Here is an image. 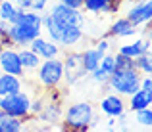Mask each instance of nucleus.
<instances>
[{
    "mask_svg": "<svg viewBox=\"0 0 152 132\" xmlns=\"http://www.w3.org/2000/svg\"><path fill=\"white\" fill-rule=\"evenodd\" d=\"M42 31L46 33V37L50 40H54L62 50H69V48H75L83 42L85 38V33H83L81 27L75 25H67V23H62L50 15L48 12L42 14Z\"/></svg>",
    "mask_w": 152,
    "mask_h": 132,
    "instance_id": "1",
    "label": "nucleus"
},
{
    "mask_svg": "<svg viewBox=\"0 0 152 132\" xmlns=\"http://www.w3.org/2000/svg\"><path fill=\"white\" fill-rule=\"evenodd\" d=\"M93 126H96V111H94L93 103L77 102L64 111V117H62V128L64 130L83 132V130L93 128Z\"/></svg>",
    "mask_w": 152,
    "mask_h": 132,
    "instance_id": "2",
    "label": "nucleus"
},
{
    "mask_svg": "<svg viewBox=\"0 0 152 132\" xmlns=\"http://www.w3.org/2000/svg\"><path fill=\"white\" fill-rule=\"evenodd\" d=\"M139 82H141V73L133 67L131 69H114L108 77L106 90L129 98L133 92L139 90Z\"/></svg>",
    "mask_w": 152,
    "mask_h": 132,
    "instance_id": "3",
    "label": "nucleus"
},
{
    "mask_svg": "<svg viewBox=\"0 0 152 132\" xmlns=\"http://www.w3.org/2000/svg\"><path fill=\"white\" fill-rule=\"evenodd\" d=\"M64 82V65L60 58L42 59L37 67V84L45 90H58Z\"/></svg>",
    "mask_w": 152,
    "mask_h": 132,
    "instance_id": "4",
    "label": "nucleus"
},
{
    "mask_svg": "<svg viewBox=\"0 0 152 132\" xmlns=\"http://www.w3.org/2000/svg\"><path fill=\"white\" fill-rule=\"evenodd\" d=\"M0 111L27 121V119H31V96L23 92V88L14 94L0 96Z\"/></svg>",
    "mask_w": 152,
    "mask_h": 132,
    "instance_id": "5",
    "label": "nucleus"
},
{
    "mask_svg": "<svg viewBox=\"0 0 152 132\" xmlns=\"http://www.w3.org/2000/svg\"><path fill=\"white\" fill-rule=\"evenodd\" d=\"M64 58H62V65H64V82L67 86H73L77 82H81L83 79L87 77V69L83 65V59H81V50H69L64 52Z\"/></svg>",
    "mask_w": 152,
    "mask_h": 132,
    "instance_id": "6",
    "label": "nucleus"
},
{
    "mask_svg": "<svg viewBox=\"0 0 152 132\" xmlns=\"http://www.w3.org/2000/svg\"><path fill=\"white\" fill-rule=\"evenodd\" d=\"M48 14L54 15L58 21L67 23V25L81 27V29L85 27V23H87V14L83 10H79V8H69V6H66V4L58 2V0H56V2H52Z\"/></svg>",
    "mask_w": 152,
    "mask_h": 132,
    "instance_id": "7",
    "label": "nucleus"
},
{
    "mask_svg": "<svg viewBox=\"0 0 152 132\" xmlns=\"http://www.w3.org/2000/svg\"><path fill=\"white\" fill-rule=\"evenodd\" d=\"M39 35H42V27H31V25H23V23H10V29H8V37H10L14 48L29 46V42L33 38H37Z\"/></svg>",
    "mask_w": 152,
    "mask_h": 132,
    "instance_id": "8",
    "label": "nucleus"
},
{
    "mask_svg": "<svg viewBox=\"0 0 152 132\" xmlns=\"http://www.w3.org/2000/svg\"><path fill=\"white\" fill-rule=\"evenodd\" d=\"M125 17L131 21V25L139 27L150 23L152 19V0H137L129 10L125 12Z\"/></svg>",
    "mask_w": 152,
    "mask_h": 132,
    "instance_id": "9",
    "label": "nucleus"
},
{
    "mask_svg": "<svg viewBox=\"0 0 152 132\" xmlns=\"http://www.w3.org/2000/svg\"><path fill=\"white\" fill-rule=\"evenodd\" d=\"M0 71L21 77V79L25 77V69H23L21 61H19L15 48H2V52H0Z\"/></svg>",
    "mask_w": 152,
    "mask_h": 132,
    "instance_id": "10",
    "label": "nucleus"
},
{
    "mask_svg": "<svg viewBox=\"0 0 152 132\" xmlns=\"http://www.w3.org/2000/svg\"><path fill=\"white\" fill-rule=\"evenodd\" d=\"M29 48L33 52H37L41 59L58 58V56L62 54V48H60L54 40H50L48 37H42V35H39L37 38H33V40L29 42Z\"/></svg>",
    "mask_w": 152,
    "mask_h": 132,
    "instance_id": "11",
    "label": "nucleus"
},
{
    "mask_svg": "<svg viewBox=\"0 0 152 132\" xmlns=\"http://www.w3.org/2000/svg\"><path fill=\"white\" fill-rule=\"evenodd\" d=\"M100 111L108 117H118L123 111H127V103L123 100V96L108 90V94L100 100Z\"/></svg>",
    "mask_w": 152,
    "mask_h": 132,
    "instance_id": "12",
    "label": "nucleus"
},
{
    "mask_svg": "<svg viewBox=\"0 0 152 132\" xmlns=\"http://www.w3.org/2000/svg\"><path fill=\"white\" fill-rule=\"evenodd\" d=\"M121 2L125 0H83V12L87 14H93V15H98V14H115L121 6Z\"/></svg>",
    "mask_w": 152,
    "mask_h": 132,
    "instance_id": "13",
    "label": "nucleus"
},
{
    "mask_svg": "<svg viewBox=\"0 0 152 132\" xmlns=\"http://www.w3.org/2000/svg\"><path fill=\"white\" fill-rule=\"evenodd\" d=\"M133 35H137V27L131 25V21L123 15V17H118L114 23L110 25V29L104 33V37L106 38H125V37H133Z\"/></svg>",
    "mask_w": 152,
    "mask_h": 132,
    "instance_id": "14",
    "label": "nucleus"
},
{
    "mask_svg": "<svg viewBox=\"0 0 152 132\" xmlns=\"http://www.w3.org/2000/svg\"><path fill=\"white\" fill-rule=\"evenodd\" d=\"M42 123H48V125H56V123H62L64 117V109L60 105V102H42V109L37 115Z\"/></svg>",
    "mask_w": 152,
    "mask_h": 132,
    "instance_id": "15",
    "label": "nucleus"
},
{
    "mask_svg": "<svg viewBox=\"0 0 152 132\" xmlns=\"http://www.w3.org/2000/svg\"><path fill=\"white\" fill-rule=\"evenodd\" d=\"M150 48H152L150 38H139V40H135L131 44H121V46L118 48V52L123 54V56H127V58L135 59L141 54H150Z\"/></svg>",
    "mask_w": 152,
    "mask_h": 132,
    "instance_id": "16",
    "label": "nucleus"
},
{
    "mask_svg": "<svg viewBox=\"0 0 152 132\" xmlns=\"http://www.w3.org/2000/svg\"><path fill=\"white\" fill-rule=\"evenodd\" d=\"M23 88V79L10 73H0V96H8L19 92Z\"/></svg>",
    "mask_w": 152,
    "mask_h": 132,
    "instance_id": "17",
    "label": "nucleus"
},
{
    "mask_svg": "<svg viewBox=\"0 0 152 132\" xmlns=\"http://www.w3.org/2000/svg\"><path fill=\"white\" fill-rule=\"evenodd\" d=\"M18 56H19V61H21L25 73H27V71H29V73H31V71H37V67L41 65V61H42V59L39 58L37 52H33L29 46L18 48Z\"/></svg>",
    "mask_w": 152,
    "mask_h": 132,
    "instance_id": "18",
    "label": "nucleus"
},
{
    "mask_svg": "<svg viewBox=\"0 0 152 132\" xmlns=\"http://www.w3.org/2000/svg\"><path fill=\"white\" fill-rule=\"evenodd\" d=\"M152 105V92H146L142 88H139L137 92L129 96V103H127V109L129 111H137L142 107H150Z\"/></svg>",
    "mask_w": 152,
    "mask_h": 132,
    "instance_id": "19",
    "label": "nucleus"
},
{
    "mask_svg": "<svg viewBox=\"0 0 152 132\" xmlns=\"http://www.w3.org/2000/svg\"><path fill=\"white\" fill-rule=\"evenodd\" d=\"M25 130V121L12 115L0 113V132H21Z\"/></svg>",
    "mask_w": 152,
    "mask_h": 132,
    "instance_id": "20",
    "label": "nucleus"
},
{
    "mask_svg": "<svg viewBox=\"0 0 152 132\" xmlns=\"http://www.w3.org/2000/svg\"><path fill=\"white\" fill-rule=\"evenodd\" d=\"M100 52L96 50V48H85V50H81V59H83V65H85L87 73H91L93 69H96L98 65H100V59H102Z\"/></svg>",
    "mask_w": 152,
    "mask_h": 132,
    "instance_id": "21",
    "label": "nucleus"
},
{
    "mask_svg": "<svg viewBox=\"0 0 152 132\" xmlns=\"http://www.w3.org/2000/svg\"><path fill=\"white\" fill-rule=\"evenodd\" d=\"M19 14H21V10L15 6L14 0H2V2H0V19H2V21L15 23Z\"/></svg>",
    "mask_w": 152,
    "mask_h": 132,
    "instance_id": "22",
    "label": "nucleus"
},
{
    "mask_svg": "<svg viewBox=\"0 0 152 132\" xmlns=\"http://www.w3.org/2000/svg\"><path fill=\"white\" fill-rule=\"evenodd\" d=\"M135 69L141 75H152V56L150 54H141L135 58Z\"/></svg>",
    "mask_w": 152,
    "mask_h": 132,
    "instance_id": "23",
    "label": "nucleus"
},
{
    "mask_svg": "<svg viewBox=\"0 0 152 132\" xmlns=\"http://www.w3.org/2000/svg\"><path fill=\"white\" fill-rule=\"evenodd\" d=\"M133 113H135L137 125L145 126V128H150L152 126V109L150 107H142V109H137V111H133Z\"/></svg>",
    "mask_w": 152,
    "mask_h": 132,
    "instance_id": "24",
    "label": "nucleus"
},
{
    "mask_svg": "<svg viewBox=\"0 0 152 132\" xmlns=\"http://www.w3.org/2000/svg\"><path fill=\"white\" fill-rule=\"evenodd\" d=\"M91 77V81L94 82V84H98V86H106V82H108V77H110V73H106V71L102 69L100 65L96 67V69H93L91 73H87Z\"/></svg>",
    "mask_w": 152,
    "mask_h": 132,
    "instance_id": "25",
    "label": "nucleus"
},
{
    "mask_svg": "<svg viewBox=\"0 0 152 132\" xmlns=\"http://www.w3.org/2000/svg\"><path fill=\"white\" fill-rule=\"evenodd\" d=\"M114 61H115V69H131V67L135 69V59L127 58V56L119 54V52L114 54Z\"/></svg>",
    "mask_w": 152,
    "mask_h": 132,
    "instance_id": "26",
    "label": "nucleus"
},
{
    "mask_svg": "<svg viewBox=\"0 0 152 132\" xmlns=\"http://www.w3.org/2000/svg\"><path fill=\"white\" fill-rule=\"evenodd\" d=\"M100 67L104 71H106V73H112V71L115 69V61H114V54H104L102 56V59H100Z\"/></svg>",
    "mask_w": 152,
    "mask_h": 132,
    "instance_id": "27",
    "label": "nucleus"
},
{
    "mask_svg": "<svg viewBox=\"0 0 152 132\" xmlns=\"http://www.w3.org/2000/svg\"><path fill=\"white\" fill-rule=\"evenodd\" d=\"M139 88H142V90H146V92H152V77L150 75H141Z\"/></svg>",
    "mask_w": 152,
    "mask_h": 132,
    "instance_id": "28",
    "label": "nucleus"
},
{
    "mask_svg": "<svg viewBox=\"0 0 152 132\" xmlns=\"http://www.w3.org/2000/svg\"><path fill=\"white\" fill-rule=\"evenodd\" d=\"M94 48H96L100 54H106V52L110 50V42H108V38H106V37H102V38H98V40H96Z\"/></svg>",
    "mask_w": 152,
    "mask_h": 132,
    "instance_id": "29",
    "label": "nucleus"
},
{
    "mask_svg": "<svg viewBox=\"0 0 152 132\" xmlns=\"http://www.w3.org/2000/svg\"><path fill=\"white\" fill-rule=\"evenodd\" d=\"M58 2L66 4V6H69V8H79V10L83 8V0H58Z\"/></svg>",
    "mask_w": 152,
    "mask_h": 132,
    "instance_id": "30",
    "label": "nucleus"
},
{
    "mask_svg": "<svg viewBox=\"0 0 152 132\" xmlns=\"http://www.w3.org/2000/svg\"><path fill=\"white\" fill-rule=\"evenodd\" d=\"M106 128H108V130H114V128H115V117H108Z\"/></svg>",
    "mask_w": 152,
    "mask_h": 132,
    "instance_id": "31",
    "label": "nucleus"
},
{
    "mask_svg": "<svg viewBox=\"0 0 152 132\" xmlns=\"http://www.w3.org/2000/svg\"><path fill=\"white\" fill-rule=\"evenodd\" d=\"M0 52H2V44H0Z\"/></svg>",
    "mask_w": 152,
    "mask_h": 132,
    "instance_id": "32",
    "label": "nucleus"
},
{
    "mask_svg": "<svg viewBox=\"0 0 152 132\" xmlns=\"http://www.w3.org/2000/svg\"><path fill=\"white\" fill-rule=\"evenodd\" d=\"M133 2H137V0H133Z\"/></svg>",
    "mask_w": 152,
    "mask_h": 132,
    "instance_id": "33",
    "label": "nucleus"
},
{
    "mask_svg": "<svg viewBox=\"0 0 152 132\" xmlns=\"http://www.w3.org/2000/svg\"><path fill=\"white\" fill-rule=\"evenodd\" d=\"M0 113H2V111H0Z\"/></svg>",
    "mask_w": 152,
    "mask_h": 132,
    "instance_id": "34",
    "label": "nucleus"
},
{
    "mask_svg": "<svg viewBox=\"0 0 152 132\" xmlns=\"http://www.w3.org/2000/svg\"><path fill=\"white\" fill-rule=\"evenodd\" d=\"M0 2H2V0H0Z\"/></svg>",
    "mask_w": 152,
    "mask_h": 132,
    "instance_id": "35",
    "label": "nucleus"
}]
</instances>
